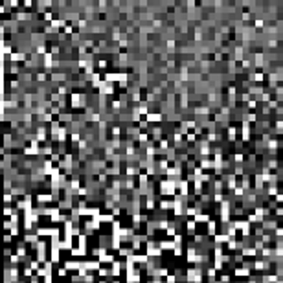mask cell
I'll return each instance as SVG.
<instances>
[{
	"label": "cell",
	"instance_id": "cell-1",
	"mask_svg": "<svg viewBox=\"0 0 283 283\" xmlns=\"http://www.w3.org/2000/svg\"><path fill=\"white\" fill-rule=\"evenodd\" d=\"M7 7H18V2H15V0H11V2H6Z\"/></svg>",
	"mask_w": 283,
	"mask_h": 283
}]
</instances>
